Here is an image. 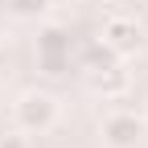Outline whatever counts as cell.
Returning <instances> with one entry per match:
<instances>
[{"mask_svg":"<svg viewBox=\"0 0 148 148\" xmlns=\"http://www.w3.org/2000/svg\"><path fill=\"white\" fill-rule=\"evenodd\" d=\"M12 115H16V127H21L25 136H41V132L53 127V119H58V103H53L45 90H29V95L16 99Z\"/></svg>","mask_w":148,"mask_h":148,"instance_id":"obj_1","label":"cell"},{"mask_svg":"<svg viewBox=\"0 0 148 148\" xmlns=\"http://www.w3.org/2000/svg\"><path fill=\"white\" fill-rule=\"evenodd\" d=\"M140 45H144V29H140V21H132V16H111V21L103 25V49L127 58V53H136Z\"/></svg>","mask_w":148,"mask_h":148,"instance_id":"obj_2","label":"cell"},{"mask_svg":"<svg viewBox=\"0 0 148 148\" xmlns=\"http://www.w3.org/2000/svg\"><path fill=\"white\" fill-rule=\"evenodd\" d=\"M144 140V119L136 111H115L103 119V144L107 148H136Z\"/></svg>","mask_w":148,"mask_h":148,"instance_id":"obj_3","label":"cell"},{"mask_svg":"<svg viewBox=\"0 0 148 148\" xmlns=\"http://www.w3.org/2000/svg\"><path fill=\"white\" fill-rule=\"evenodd\" d=\"M90 86H95L103 99H119L123 90H127V70H123V66H107V70L95 74V82H90Z\"/></svg>","mask_w":148,"mask_h":148,"instance_id":"obj_4","label":"cell"},{"mask_svg":"<svg viewBox=\"0 0 148 148\" xmlns=\"http://www.w3.org/2000/svg\"><path fill=\"white\" fill-rule=\"evenodd\" d=\"M0 148H29V136L16 127V132H4L0 136Z\"/></svg>","mask_w":148,"mask_h":148,"instance_id":"obj_5","label":"cell"}]
</instances>
